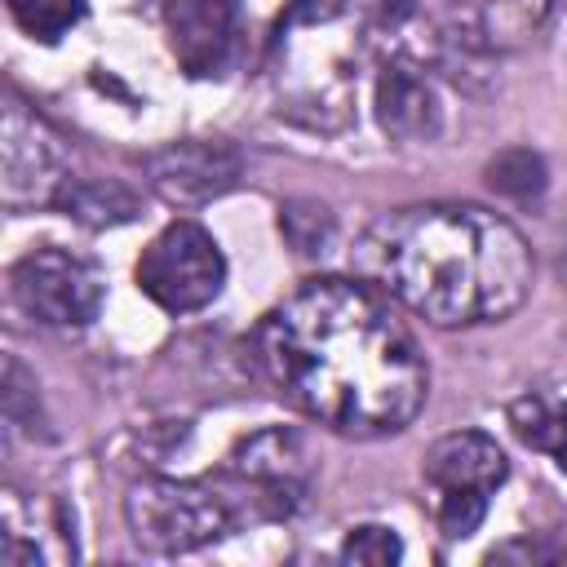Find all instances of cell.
Listing matches in <instances>:
<instances>
[{"label":"cell","instance_id":"1","mask_svg":"<svg viewBox=\"0 0 567 567\" xmlns=\"http://www.w3.org/2000/svg\"><path fill=\"white\" fill-rule=\"evenodd\" d=\"M257 354L288 403L354 439L403 430L430 394L416 337L377 292L337 275L284 297L257 328Z\"/></svg>","mask_w":567,"mask_h":567},{"label":"cell","instance_id":"2","mask_svg":"<svg viewBox=\"0 0 567 567\" xmlns=\"http://www.w3.org/2000/svg\"><path fill=\"white\" fill-rule=\"evenodd\" d=\"M359 266L439 328L492 323L532 292V248L478 204H412L368 226Z\"/></svg>","mask_w":567,"mask_h":567},{"label":"cell","instance_id":"3","mask_svg":"<svg viewBox=\"0 0 567 567\" xmlns=\"http://www.w3.org/2000/svg\"><path fill=\"white\" fill-rule=\"evenodd\" d=\"M133 540L155 549V554H186L199 545H213L230 532H239V523L261 518L257 509L239 505L221 483L213 478H146L128 492L124 501Z\"/></svg>","mask_w":567,"mask_h":567},{"label":"cell","instance_id":"4","mask_svg":"<svg viewBox=\"0 0 567 567\" xmlns=\"http://www.w3.org/2000/svg\"><path fill=\"white\" fill-rule=\"evenodd\" d=\"M505 474H509L505 452L496 447V439L478 430L443 434L425 452V483L439 492V527L447 540L478 532L487 514V496L505 483Z\"/></svg>","mask_w":567,"mask_h":567},{"label":"cell","instance_id":"5","mask_svg":"<svg viewBox=\"0 0 567 567\" xmlns=\"http://www.w3.org/2000/svg\"><path fill=\"white\" fill-rule=\"evenodd\" d=\"M221 284H226V257L199 221H173L137 257V288L173 315L208 306L221 292Z\"/></svg>","mask_w":567,"mask_h":567},{"label":"cell","instance_id":"6","mask_svg":"<svg viewBox=\"0 0 567 567\" xmlns=\"http://www.w3.org/2000/svg\"><path fill=\"white\" fill-rule=\"evenodd\" d=\"M18 310L44 328H84L102 310V270L66 248H31L9 270Z\"/></svg>","mask_w":567,"mask_h":567},{"label":"cell","instance_id":"7","mask_svg":"<svg viewBox=\"0 0 567 567\" xmlns=\"http://www.w3.org/2000/svg\"><path fill=\"white\" fill-rule=\"evenodd\" d=\"M66 159L53 137V128L27 111L18 97L4 106L0 124V186L9 208H35V204H58L66 186Z\"/></svg>","mask_w":567,"mask_h":567},{"label":"cell","instance_id":"8","mask_svg":"<svg viewBox=\"0 0 567 567\" xmlns=\"http://www.w3.org/2000/svg\"><path fill=\"white\" fill-rule=\"evenodd\" d=\"M244 173V159L226 142H173L146 159V182L182 208L226 195Z\"/></svg>","mask_w":567,"mask_h":567},{"label":"cell","instance_id":"9","mask_svg":"<svg viewBox=\"0 0 567 567\" xmlns=\"http://www.w3.org/2000/svg\"><path fill=\"white\" fill-rule=\"evenodd\" d=\"M164 27L186 75H217L235 49V0H168Z\"/></svg>","mask_w":567,"mask_h":567},{"label":"cell","instance_id":"10","mask_svg":"<svg viewBox=\"0 0 567 567\" xmlns=\"http://www.w3.org/2000/svg\"><path fill=\"white\" fill-rule=\"evenodd\" d=\"M377 115H381V128L390 137H399V142H430L439 133V124H443L434 84L421 71L403 66V62L381 71V80H377Z\"/></svg>","mask_w":567,"mask_h":567},{"label":"cell","instance_id":"11","mask_svg":"<svg viewBox=\"0 0 567 567\" xmlns=\"http://www.w3.org/2000/svg\"><path fill=\"white\" fill-rule=\"evenodd\" d=\"M58 208L84 226H120L137 217V199L120 182H93V177H71L58 195Z\"/></svg>","mask_w":567,"mask_h":567},{"label":"cell","instance_id":"12","mask_svg":"<svg viewBox=\"0 0 567 567\" xmlns=\"http://www.w3.org/2000/svg\"><path fill=\"white\" fill-rule=\"evenodd\" d=\"M297 461H301V447L288 430H261V434H252L235 447L230 474H248V478H261V483H292Z\"/></svg>","mask_w":567,"mask_h":567},{"label":"cell","instance_id":"13","mask_svg":"<svg viewBox=\"0 0 567 567\" xmlns=\"http://www.w3.org/2000/svg\"><path fill=\"white\" fill-rule=\"evenodd\" d=\"M509 421H514V434L536 447V452H549L554 465L567 474V403H549V399H518L509 408Z\"/></svg>","mask_w":567,"mask_h":567},{"label":"cell","instance_id":"14","mask_svg":"<svg viewBox=\"0 0 567 567\" xmlns=\"http://www.w3.org/2000/svg\"><path fill=\"white\" fill-rule=\"evenodd\" d=\"M9 13L31 40L53 44L84 18V0H9Z\"/></svg>","mask_w":567,"mask_h":567},{"label":"cell","instance_id":"15","mask_svg":"<svg viewBox=\"0 0 567 567\" xmlns=\"http://www.w3.org/2000/svg\"><path fill=\"white\" fill-rule=\"evenodd\" d=\"M487 182H492V190H501L509 199H532L545 186V164H540V155L514 146V151H501L487 164Z\"/></svg>","mask_w":567,"mask_h":567},{"label":"cell","instance_id":"16","mask_svg":"<svg viewBox=\"0 0 567 567\" xmlns=\"http://www.w3.org/2000/svg\"><path fill=\"white\" fill-rule=\"evenodd\" d=\"M279 226H284V235L297 252H323L328 230H332L328 208H319V204H288L279 213Z\"/></svg>","mask_w":567,"mask_h":567},{"label":"cell","instance_id":"17","mask_svg":"<svg viewBox=\"0 0 567 567\" xmlns=\"http://www.w3.org/2000/svg\"><path fill=\"white\" fill-rule=\"evenodd\" d=\"M346 563H399L403 558V540L390 527H354L341 545Z\"/></svg>","mask_w":567,"mask_h":567}]
</instances>
